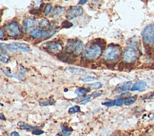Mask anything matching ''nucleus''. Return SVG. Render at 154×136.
Instances as JSON below:
<instances>
[{"label":"nucleus","instance_id":"1","mask_svg":"<svg viewBox=\"0 0 154 136\" xmlns=\"http://www.w3.org/2000/svg\"><path fill=\"white\" fill-rule=\"evenodd\" d=\"M101 55H103L102 45L97 43L96 41H94V42H91L90 44H88V45L85 47L83 57L88 61H95Z\"/></svg>","mask_w":154,"mask_h":136},{"label":"nucleus","instance_id":"2","mask_svg":"<svg viewBox=\"0 0 154 136\" xmlns=\"http://www.w3.org/2000/svg\"><path fill=\"white\" fill-rule=\"evenodd\" d=\"M121 54V48L117 45H109L103 53V59L106 62H115Z\"/></svg>","mask_w":154,"mask_h":136},{"label":"nucleus","instance_id":"3","mask_svg":"<svg viewBox=\"0 0 154 136\" xmlns=\"http://www.w3.org/2000/svg\"><path fill=\"white\" fill-rule=\"evenodd\" d=\"M138 57H139V50L137 48V46L134 45H128L124 50L122 55L123 62L125 63H133L134 62L137 61Z\"/></svg>","mask_w":154,"mask_h":136},{"label":"nucleus","instance_id":"4","mask_svg":"<svg viewBox=\"0 0 154 136\" xmlns=\"http://www.w3.org/2000/svg\"><path fill=\"white\" fill-rule=\"evenodd\" d=\"M84 49V44L80 40H69L67 43L66 50L68 53H74L75 55H80Z\"/></svg>","mask_w":154,"mask_h":136},{"label":"nucleus","instance_id":"5","mask_svg":"<svg viewBox=\"0 0 154 136\" xmlns=\"http://www.w3.org/2000/svg\"><path fill=\"white\" fill-rule=\"evenodd\" d=\"M142 38H143L146 44L154 45V24H149L143 29Z\"/></svg>","mask_w":154,"mask_h":136},{"label":"nucleus","instance_id":"6","mask_svg":"<svg viewBox=\"0 0 154 136\" xmlns=\"http://www.w3.org/2000/svg\"><path fill=\"white\" fill-rule=\"evenodd\" d=\"M5 30L11 37H18L21 34V28L16 22H9L6 24Z\"/></svg>","mask_w":154,"mask_h":136},{"label":"nucleus","instance_id":"7","mask_svg":"<svg viewBox=\"0 0 154 136\" xmlns=\"http://www.w3.org/2000/svg\"><path fill=\"white\" fill-rule=\"evenodd\" d=\"M36 19L32 18V17H29V18H26L24 21H23V25H22V28H23V31L24 32H31L32 29H34L35 26H36Z\"/></svg>","mask_w":154,"mask_h":136},{"label":"nucleus","instance_id":"8","mask_svg":"<svg viewBox=\"0 0 154 136\" xmlns=\"http://www.w3.org/2000/svg\"><path fill=\"white\" fill-rule=\"evenodd\" d=\"M83 8L80 6H74V7L69 8L67 11V18L68 19H73L77 18L83 14Z\"/></svg>","mask_w":154,"mask_h":136},{"label":"nucleus","instance_id":"9","mask_svg":"<svg viewBox=\"0 0 154 136\" xmlns=\"http://www.w3.org/2000/svg\"><path fill=\"white\" fill-rule=\"evenodd\" d=\"M47 48H48V50L51 53H53V54H59L62 49H63V45L60 42H57V41H54V42H51L48 45V46H47Z\"/></svg>","mask_w":154,"mask_h":136},{"label":"nucleus","instance_id":"10","mask_svg":"<svg viewBox=\"0 0 154 136\" xmlns=\"http://www.w3.org/2000/svg\"><path fill=\"white\" fill-rule=\"evenodd\" d=\"M131 85H132V82H131V81L125 82V83H123L122 85L118 86V87L116 88V89H115L114 92H116V93L126 92V91H128V90H129V89H131V87H132Z\"/></svg>","mask_w":154,"mask_h":136},{"label":"nucleus","instance_id":"11","mask_svg":"<svg viewBox=\"0 0 154 136\" xmlns=\"http://www.w3.org/2000/svg\"><path fill=\"white\" fill-rule=\"evenodd\" d=\"M146 88V83L145 81H142V80H139V81H137L136 82L135 84H133V86L131 87V91H143V90H145Z\"/></svg>","mask_w":154,"mask_h":136},{"label":"nucleus","instance_id":"12","mask_svg":"<svg viewBox=\"0 0 154 136\" xmlns=\"http://www.w3.org/2000/svg\"><path fill=\"white\" fill-rule=\"evenodd\" d=\"M38 27L41 29V30H50V29L51 28V23H50V21L48 19H46V18L41 20Z\"/></svg>","mask_w":154,"mask_h":136},{"label":"nucleus","instance_id":"13","mask_svg":"<svg viewBox=\"0 0 154 136\" xmlns=\"http://www.w3.org/2000/svg\"><path fill=\"white\" fill-rule=\"evenodd\" d=\"M63 11H64V8H62V7H56L55 9H53L52 13H51V16H52V17L59 16V15H61V14H62Z\"/></svg>","mask_w":154,"mask_h":136},{"label":"nucleus","instance_id":"14","mask_svg":"<svg viewBox=\"0 0 154 136\" xmlns=\"http://www.w3.org/2000/svg\"><path fill=\"white\" fill-rule=\"evenodd\" d=\"M15 45L17 46V48H18V50H21V51H25V52H28L29 51V47L25 45V44H19V43H15Z\"/></svg>","mask_w":154,"mask_h":136},{"label":"nucleus","instance_id":"15","mask_svg":"<svg viewBox=\"0 0 154 136\" xmlns=\"http://www.w3.org/2000/svg\"><path fill=\"white\" fill-rule=\"evenodd\" d=\"M76 94L77 96H79V97H83V96H85L86 94L88 93V90L86 89V88H80V89H77L75 91Z\"/></svg>","mask_w":154,"mask_h":136},{"label":"nucleus","instance_id":"16","mask_svg":"<svg viewBox=\"0 0 154 136\" xmlns=\"http://www.w3.org/2000/svg\"><path fill=\"white\" fill-rule=\"evenodd\" d=\"M136 99H137V97H129L125 99L124 103H125L126 105H131L136 101Z\"/></svg>","mask_w":154,"mask_h":136},{"label":"nucleus","instance_id":"17","mask_svg":"<svg viewBox=\"0 0 154 136\" xmlns=\"http://www.w3.org/2000/svg\"><path fill=\"white\" fill-rule=\"evenodd\" d=\"M68 71L72 72L73 74H81V73H85V71L83 69H79V68H72V67H68L67 68Z\"/></svg>","mask_w":154,"mask_h":136},{"label":"nucleus","instance_id":"18","mask_svg":"<svg viewBox=\"0 0 154 136\" xmlns=\"http://www.w3.org/2000/svg\"><path fill=\"white\" fill-rule=\"evenodd\" d=\"M72 132V129H68L67 127L62 126V133L64 136H69Z\"/></svg>","mask_w":154,"mask_h":136},{"label":"nucleus","instance_id":"19","mask_svg":"<svg viewBox=\"0 0 154 136\" xmlns=\"http://www.w3.org/2000/svg\"><path fill=\"white\" fill-rule=\"evenodd\" d=\"M51 10H52V6H51V4L46 5V8H45V10H44V14H45V15L50 14Z\"/></svg>","mask_w":154,"mask_h":136},{"label":"nucleus","instance_id":"20","mask_svg":"<svg viewBox=\"0 0 154 136\" xmlns=\"http://www.w3.org/2000/svg\"><path fill=\"white\" fill-rule=\"evenodd\" d=\"M18 126L20 127L21 129H34V127L26 125V124H23V123H19V124H18Z\"/></svg>","mask_w":154,"mask_h":136},{"label":"nucleus","instance_id":"21","mask_svg":"<svg viewBox=\"0 0 154 136\" xmlns=\"http://www.w3.org/2000/svg\"><path fill=\"white\" fill-rule=\"evenodd\" d=\"M51 104H54V100L53 99H48L46 100V101H41L40 102V105L41 106H48V105H51Z\"/></svg>","mask_w":154,"mask_h":136},{"label":"nucleus","instance_id":"22","mask_svg":"<svg viewBox=\"0 0 154 136\" xmlns=\"http://www.w3.org/2000/svg\"><path fill=\"white\" fill-rule=\"evenodd\" d=\"M80 111V107H78V106H74V107H72L69 110V114H74V113H79Z\"/></svg>","mask_w":154,"mask_h":136},{"label":"nucleus","instance_id":"23","mask_svg":"<svg viewBox=\"0 0 154 136\" xmlns=\"http://www.w3.org/2000/svg\"><path fill=\"white\" fill-rule=\"evenodd\" d=\"M2 71H3L4 74H5L6 76L11 77V78H13V77H15L13 73H11V72H10V69H9V68H2Z\"/></svg>","mask_w":154,"mask_h":136},{"label":"nucleus","instance_id":"24","mask_svg":"<svg viewBox=\"0 0 154 136\" xmlns=\"http://www.w3.org/2000/svg\"><path fill=\"white\" fill-rule=\"evenodd\" d=\"M91 88H93V89H98V88H101L102 84L100 82H96V83H92V84H88Z\"/></svg>","mask_w":154,"mask_h":136},{"label":"nucleus","instance_id":"25","mask_svg":"<svg viewBox=\"0 0 154 136\" xmlns=\"http://www.w3.org/2000/svg\"><path fill=\"white\" fill-rule=\"evenodd\" d=\"M115 106H119V107H121V106L123 105L124 101H125V99L123 98H118V99H115Z\"/></svg>","mask_w":154,"mask_h":136},{"label":"nucleus","instance_id":"26","mask_svg":"<svg viewBox=\"0 0 154 136\" xmlns=\"http://www.w3.org/2000/svg\"><path fill=\"white\" fill-rule=\"evenodd\" d=\"M104 106H106V107H113V106H115V101L113 100V101H108V102H104L103 103Z\"/></svg>","mask_w":154,"mask_h":136},{"label":"nucleus","instance_id":"27","mask_svg":"<svg viewBox=\"0 0 154 136\" xmlns=\"http://www.w3.org/2000/svg\"><path fill=\"white\" fill-rule=\"evenodd\" d=\"M96 80L95 77H87V78L81 79L82 81H91V80Z\"/></svg>","mask_w":154,"mask_h":136},{"label":"nucleus","instance_id":"28","mask_svg":"<svg viewBox=\"0 0 154 136\" xmlns=\"http://www.w3.org/2000/svg\"><path fill=\"white\" fill-rule=\"evenodd\" d=\"M9 61H10V59L7 56H4L3 54L1 55V62H9Z\"/></svg>","mask_w":154,"mask_h":136},{"label":"nucleus","instance_id":"29","mask_svg":"<svg viewBox=\"0 0 154 136\" xmlns=\"http://www.w3.org/2000/svg\"><path fill=\"white\" fill-rule=\"evenodd\" d=\"M32 133L34 134V135H39V134H43V131H32Z\"/></svg>","mask_w":154,"mask_h":136},{"label":"nucleus","instance_id":"30","mask_svg":"<svg viewBox=\"0 0 154 136\" xmlns=\"http://www.w3.org/2000/svg\"><path fill=\"white\" fill-rule=\"evenodd\" d=\"M0 37H1V40L4 39V30H3V28L0 29Z\"/></svg>","mask_w":154,"mask_h":136},{"label":"nucleus","instance_id":"31","mask_svg":"<svg viewBox=\"0 0 154 136\" xmlns=\"http://www.w3.org/2000/svg\"><path fill=\"white\" fill-rule=\"evenodd\" d=\"M102 93H94L91 94V97H99V96H101Z\"/></svg>","mask_w":154,"mask_h":136},{"label":"nucleus","instance_id":"32","mask_svg":"<svg viewBox=\"0 0 154 136\" xmlns=\"http://www.w3.org/2000/svg\"><path fill=\"white\" fill-rule=\"evenodd\" d=\"M11 136H19V133L16 132H14L11 133Z\"/></svg>","mask_w":154,"mask_h":136},{"label":"nucleus","instance_id":"33","mask_svg":"<svg viewBox=\"0 0 154 136\" xmlns=\"http://www.w3.org/2000/svg\"><path fill=\"white\" fill-rule=\"evenodd\" d=\"M87 3V0H80L79 1V5H83V4H86Z\"/></svg>","mask_w":154,"mask_h":136},{"label":"nucleus","instance_id":"34","mask_svg":"<svg viewBox=\"0 0 154 136\" xmlns=\"http://www.w3.org/2000/svg\"><path fill=\"white\" fill-rule=\"evenodd\" d=\"M1 119H2V120H5V118H4V116H3L2 114H1Z\"/></svg>","mask_w":154,"mask_h":136},{"label":"nucleus","instance_id":"35","mask_svg":"<svg viewBox=\"0 0 154 136\" xmlns=\"http://www.w3.org/2000/svg\"><path fill=\"white\" fill-rule=\"evenodd\" d=\"M111 136H120L119 134H113V135H111Z\"/></svg>","mask_w":154,"mask_h":136}]
</instances>
